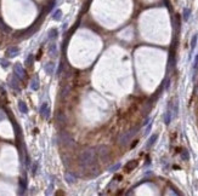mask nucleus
<instances>
[{
	"instance_id": "f257e3e1",
	"label": "nucleus",
	"mask_w": 198,
	"mask_h": 196,
	"mask_svg": "<svg viewBox=\"0 0 198 196\" xmlns=\"http://www.w3.org/2000/svg\"><path fill=\"white\" fill-rule=\"evenodd\" d=\"M95 160V151L94 150H89V151H84L81 155L80 161L84 163V165H89Z\"/></svg>"
},
{
	"instance_id": "f03ea898",
	"label": "nucleus",
	"mask_w": 198,
	"mask_h": 196,
	"mask_svg": "<svg viewBox=\"0 0 198 196\" xmlns=\"http://www.w3.org/2000/svg\"><path fill=\"white\" fill-rule=\"evenodd\" d=\"M135 132H136V128H134V130H131V131H130V132H127V133H125L124 136H123V137H122V139H120V142H122L123 144H125V143H127V142H128V141L130 139V138H131V137H133V136L135 134Z\"/></svg>"
},
{
	"instance_id": "7ed1b4c3",
	"label": "nucleus",
	"mask_w": 198,
	"mask_h": 196,
	"mask_svg": "<svg viewBox=\"0 0 198 196\" xmlns=\"http://www.w3.org/2000/svg\"><path fill=\"white\" fill-rule=\"evenodd\" d=\"M136 166H137V161L136 160H133V161H129L127 165H125V167H124V169L127 171V172H130V171H133L134 168H136Z\"/></svg>"
},
{
	"instance_id": "20e7f679",
	"label": "nucleus",
	"mask_w": 198,
	"mask_h": 196,
	"mask_svg": "<svg viewBox=\"0 0 198 196\" xmlns=\"http://www.w3.org/2000/svg\"><path fill=\"white\" fill-rule=\"evenodd\" d=\"M157 138H158V136H157V134H153V136L150 138V141H148V143H147V146H148V148H150V146H152V145L154 144V142L157 141Z\"/></svg>"
},
{
	"instance_id": "39448f33",
	"label": "nucleus",
	"mask_w": 198,
	"mask_h": 196,
	"mask_svg": "<svg viewBox=\"0 0 198 196\" xmlns=\"http://www.w3.org/2000/svg\"><path fill=\"white\" fill-rule=\"evenodd\" d=\"M190 13H191L190 9H185V10H184V18H185V21H187V20H188Z\"/></svg>"
},
{
	"instance_id": "423d86ee",
	"label": "nucleus",
	"mask_w": 198,
	"mask_h": 196,
	"mask_svg": "<svg viewBox=\"0 0 198 196\" xmlns=\"http://www.w3.org/2000/svg\"><path fill=\"white\" fill-rule=\"evenodd\" d=\"M170 120H171V113L168 111V113L165 114V124H167V125L170 124Z\"/></svg>"
},
{
	"instance_id": "0eeeda50",
	"label": "nucleus",
	"mask_w": 198,
	"mask_h": 196,
	"mask_svg": "<svg viewBox=\"0 0 198 196\" xmlns=\"http://www.w3.org/2000/svg\"><path fill=\"white\" fill-rule=\"evenodd\" d=\"M196 43H197V35H194V36L192 38V41H191V47H192V50H193L194 46H196Z\"/></svg>"
},
{
	"instance_id": "6e6552de",
	"label": "nucleus",
	"mask_w": 198,
	"mask_h": 196,
	"mask_svg": "<svg viewBox=\"0 0 198 196\" xmlns=\"http://www.w3.org/2000/svg\"><path fill=\"white\" fill-rule=\"evenodd\" d=\"M60 17H61V11L59 10V11H56V15L54 16V18H56V20H60Z\"/></svg>"
},
{
	"instance_id": "1a4fd4ad",
	"label": "nucleus",
	"mask_w": 198,
	"mask_h": 196,
	"mask_svg": "<svg viewBox=\"0 0 198 196\" xmlns=\"http://www.w3.org/2000/svg\"><path fill=\"white\" fill-rule=\"evenodd\" d=\"M182 159H186V160H188V153H187L186 150L182 153Z\"/></svg>"
},
{
	"instance_id": "9d476101",
	"label": "nucleus",
	"mask_w": 198,
	"mask_h": 196,
	"mask_svg": "<svg viewBox=\"0 0 198 196\" xmlns=\"http://www.w3.org/2000/svg\"><path fill=\"white\" fill-rule=\"evenodd\" d=\"M197 65H198V55L196 56V61H194V68H197Z\"/></svg>"
},
{
	"instance_id": "9b49d317",
	"label": "nucleus",
	"mask_w": 198,
	"mask_h": 196,
	"mask_svg": "<svg viewBox=\"0 0 198 196\" xmlns=\"http://www.w3.org/2000/svg\"><path fill=\"white\" fill-rule=\"evenodd\" d=\"M136 144H137V141H135V142H134V143H133V144H131V148H134V146H135V145H136Z\"/></svg>"
}]
</instances>
